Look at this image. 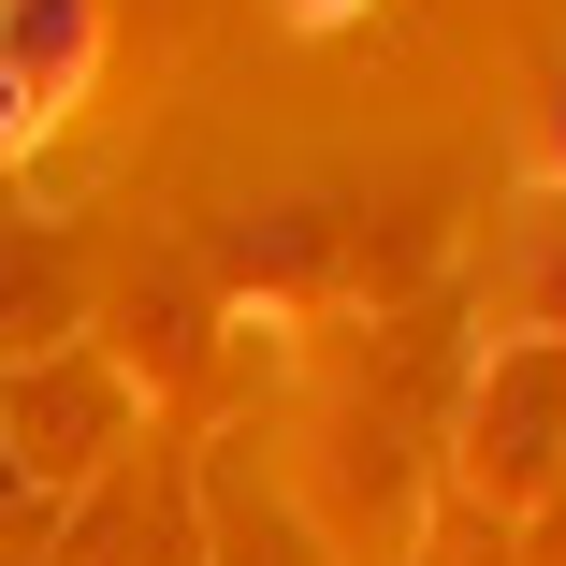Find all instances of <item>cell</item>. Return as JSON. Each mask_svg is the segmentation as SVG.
Returning a JSON list of instances; mask_svg holds the SVG:
<instances>
[{
	"mask_svg": "<svg viewBox=\"0 0 566 566\" xmlns=\"http://www.w3.org/2000/svg\"><path fill=\"white\" fill-rule=\"evenodd\" d=\"M291 15H305V30H334V15H364V0H291Z\"/></svg>",
	"mask_w": 566,
	"mask_h": 566,
	"instance_id": "cell-1",
	"label": "cell"
},
{
	"mask_svg": "<svg viewBox=\"0 0 566 566\" xmlns=\"http://www.w3.org/2000/svg\"><path fill=\"white\" fill-rule=\"evenodd\" d=\"M552 175H566V87H552Z\"/></svg>",
	"mask_w": 566,
	"mask_h": 566,
	"instance_id": "cell-2",
	"label": "cell"
}]
</instances>
